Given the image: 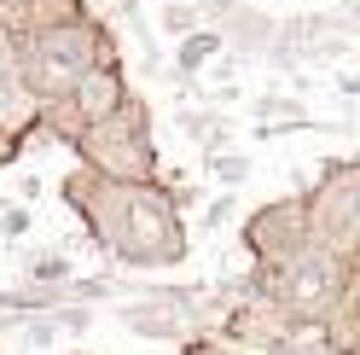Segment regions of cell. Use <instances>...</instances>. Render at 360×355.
<instances>
[{
	"mask_svg": "<svg viewBox=\"0 0 360 355\" xmlns=\"http://www.w3.org/2000/svg\"><path fill=\"white\" fill-rule=\"evenodd\" d=\"M204 221H210V228L221 233V221H233V198H215V204L204 210Z\"/></svg>",
	"mask_w": 360,
	"mask_h": 355,
	"instance_id": "4fadbf2b",
	"label": "cell"
},
{
	"mask_svg": "<svg viewBox=\"0 0 360 355\" xmlns=\"http://www.w3.org/2000/svg\"><path fill=\"white\" fill-rule=\"evenodd\" d=\"M24 274L35 285H64V280H70V262H64V256H35V262H24Z\"/></svg>",
	"mask_w": 360,
	"mask_h": 355,
	"instance_id": "ba28073f",
	"label": "cell"
},
{
	"mask_svg": "<svg viewBox=\"0 0 360 355\" xmlns=\"http://www.w3.org/2000/svg\"><path fill=\"white\" fill-rule=\"evenodd\" d=\"M221 53V35L215 30H186V35H180V47H174V64H180V70H198V64H210Z\"/></svg>",
	"mask_w": 360,
	"mask_h": 355,
	"instance_id": "52a82bcc",
	"label": "cell"
},
{
	"mask_svg": "<svg viewBox=\"0 0 360 355\" xmlns=\"http://www.w3.org/2000/svg\"><path fill=\"white\" fill-rule=\"evenodd\" d=\"M302 204L290 198V204H274V210H262L256 216V228H250V245L262 256H274V262H290L302 245H308V221H297Z\"/></svg>",
	"mask_w": 360,
	"mask_h": 355,
	"instance_id": "277c9868",
	"label": "cell"
},
{
	"mask_svg": "<svg viewBox=\"0 0 360 355\" xmlns=\"http://www.w3.org/2000/svg\"><path fill=\"white\" fill-rule=\"evenodd\" d=\"M94 64H110L105 41L94 24H58V30H41L35 47L24 53V87L35 99H58L94 70Z\"/></svg>",
	"mask_w": 360,
	"mask_h": 355,
	"instance_id": "6da1fadb",
	"label": "cell"
},
{
	"mask_svg": "<svg viewBox=\"0 0 360 355\" xmlns=\"http://www.w3.org/2000/svg\"><path fill=\"white\" fill-rule=\"evenodd\" d=\"M70 105H76V117L82 123H105L110 111L122 105V76L110 70V64H94L76 87H70Z\"/></svg>",
	"mask_w": 360,
	"mask_h": 355,
	"instance_id": "8992f818",
	"label": "cell"
},
{
	"mask_svg": "<svg viewBox=\"0 0 360 355\" xmlns=\"http://www.w3.org/2000/svg\"><path fill=\"white\" fill-rule=\"evenodd\" d=\"M163 30H169V35H186V30H192V6H169V12H163Z\"/></svg>",
	"mask_w": 360,
	"mask_h": 355,
	"instance_id": "7c38bea8",
	"label": "cell"
},
{
	"mask_svg": "<svg viewBox=\"0 0 360 355\" xmlns=\"http://www.w3.org/2000/svg\"><path fill=\"white\" fill-rule=\"evenodd\" d=\"M215 175H221L227 187H238L244 175H250V158H238V151H215Z\"/></svg>",
	"mask_w": 360,
	"mask_h": 355,
	"instance_id": "9c48e42d",
	"label": "cell"
},
{
	"mask_svg": "<svg viewBox=\"0 0 360 355\" xmlns=\"http://www.w3.org/2000/svg\"><path fill=\"white\" fill-rule=\"evenodd\" d=\"M41 123V99L18 76H0V163L18 158V140Z\"/></svg>",
	"mask_w": 360,
	"mask_h": 355,
	"instance_id": "5b68a950",
	"label": "cell"
},
{
	"mask_svg": "<svg viewBox=\"0 0 360 355\" xmlns=\"http://www.w3.org/2000/svg\"><path fill=\"white\" fill-rule=\"evenodd\" d=\"M35 228V216L24 210V204H6V210H0V233H6V239H24Z\"/></svg>",
	"mask_w": 360,
	"mask_h": 355,
	"instance_id": "30bf717a",
	"label": "cell"
},
{
	"mask_svg": "<svg viewBox=\"0 0 360 355\" xmlns=\"http://www.w3.org/2000/svg\"><path fill=\"white\" fill-rule=\"evenodd\" d=\"M308 216H314V221H308V239H314V245L349 256L354 221H360V187H354V169H349V163L326 169V181L314 187V210H308Z\"/></svg>",
	"mask_w": 360,
	"mask_h": 355,
	"instance_id": "3957f363",
	"label": "cell"
},
{
	"mask_svg": "<svg viewBox=\"0 0 360 355\" xmlns=\"http://www.w3.org/2000/svg\"><path fill=\"white\" fill-rule=\"evenodd\" d=\"M349 292V256H337L326 245H302L297 262L285 268V309H297V315H314L320 320L326 309Z\"/></svg>",
	"mask_w": 360,
	"mask_h": 355,
	"instance_id": "7a4b0ae2",
	"label": "cell"
},
{
	"mask_svg": "<svg viewBox=\"0 0 360 355\" xmlns=\"http://www.w3.org/2000/svg\"><path fill=\"white\" fill-rule=\"evenodd\" d=\"M18 70V41H12V30L0 24V76H12Z\"/></svg>",
	"mask_w": 360,
	"mask_h": 355,
	"instance_id": "8fae6325",
	"label": "cell"
}]
</instances>
